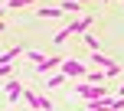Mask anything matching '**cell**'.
<instances>
[{
	"instance_id": "44dd1931",
	"label": "cell",
	"mask_w": 124,
	"mask_h": 111,
	"mask_svg": "<svg viewBox=\"0 0 124 111\" xmlns=\"http://www.w3.org/2000/svg\"><path fill=\"white\" fill-rule=\"evenodd\" d=\"M0 30H3V23H0Z\"/></svg>"
},
{
	"instance_id": "603a6c76",
	"label": "cell",
	"mask_w": 124,
	"mask_h": 111,
	"mask_svg": "<svg viewBox=\"0 0 124 111\" xmlns=\"http://www.w3.org/2000/svg\"><path fill=\"white\" fill-rule=\"evenodd\" d=\"M121 101H124V98H121Z\"/></svg>"
},
{
	"instance_id": "ba28073f",
	"label": "cell",
	"mask_w": 124,
	"mask_h": 111,
	"mask_svg": "<svg viewBox=\"0 0 124 111\" xmlns=\"http://www.w3.org/2000/svg\"><path fill=\"white\" fill-rule=\"evenodd\" d=\"M85 82H88V85H101V82H105V72H101V69H88Z\"/></svg>"
},
{
	"instance_id": "e0dca14e",
	"label": "cell",
	"mask_w": 124,
	"mask_h": 111,
	"mask_svg": "<svg viewBox=\"0 0 124 111\" xmlns=\"http://www.w3.org/2000/svg\"><path fill=\"white\" fill-rule=\"evenodd\" d=\"M0 79H13V65H0Z\"/></svg>"
},
{
	"instance_id": "7a4b0ae2",
	"label": "cell",
	"mask_w": 124,
	"mask_h": 111,
	"mask_svg": "<svg viewBox=\"0 0 124 111\" xmlns=\"http://www.w3.org/2000/svg\"><path fill=\"white\" fill-rule=\"evenodd\" d=\"M59 72L72 82V79H85L88 65H85V62H78V59H62V69H59Z\"/></svg>"
},
{
	"instance_id": "7402d4cb",
	"label": "cell",
	"mask_w": 124,
	"mask_h": 111,
	"mask_svg": "<svg viewBox=\"0 0 124 111\" xmlns=\"http://www.w3.org/2000/svg\"><path fill=\"white\" fill-rule=\"evenodd\" d=\"M121 3H124V0H121Z\"/></svg>"
},
{
	"instance_id": "52a82bcc",
	"label": "cell",
	"mask_w": 124,
	"mask_h": 111,
	"mask_svg": "<svg viewBox=\"0 0 124 111\" xmlns=\"http://www.w3.org/2000/svg\"><path fill=\"white\" fill-rule=\"evenodd\" d=\"M20 56H26V49H23V46H13V49H7L3 56H0V65H10V62L20 59Z\"/></svg>"
},
{
	"instance_id": "7c38bea8",
	"label": "cell",
	"mask_w": 124,
	"mask_h": 111,
	"mask_svg": "<svg viewBox=\"0 0 124 111\" xmlns=\"http://www.w3.org/2000/svg\"><path fill=\"white\" fill-rule=\"evenodd\" d=\"M39 111H52V98L46 92H39Z\"/></svg>"
},
{
	"instance_id": "ffe728a7",
	"label": "cell",
	"mask_w": 124,
	"mask_h": 111,
	"mask_svg": "<svg viewBox=\"0 0 124 111\" xmlns=\"http://www.w3.org/2000/svg\"><path fill=\"white\" fill-rule=\"evenodd\" d=\"M101 3H108V0H101Z\"/></svg>"
},
{
	"instance_id": "5b68a950",
	"label": "cell",
	"mask_w": 124,
	"mask_h": 111,
	"mask_svg": "<svg viewBox=\"0 0 124 111\" xmlns=\"http://www.w3.org/2000/svg\"><path fill=\"white\" fill-rule=\"evenodd\" d=\"M7 98H10V101H20V98H23V85H20L16 79H7Z\"/></svg>"
},
{
	"instance_id": "3957f363",
	"label": "cell",
	"mask_w": 124,
	"mask_h": 111,
	"mask_svg": "<svg viewBox=\"0 0 124 111\" xmlns=\"http://www.w3.org/2000/svg\"><path fill=\"white\" fill-rule=\"evenodd\" d=\"M59 69H62V56H46V62L36 65V72L39 75H52V72H59Z\"/></svg>"
},
{
	"instance_id": "ac0fdd59",
	"label": "cell",
	"mask_w": 124,
	"mask_h": 111,
	"mask_svg": "<svg viewBox=\"0 0 124 111\" xmlns=\"http://www.w3.org/2000/svg\"><path fill=\"white\" fill-rule=\"evenodd\" d=\"M0 16H3V7H0Z\"/></svg>"
},
{
	"instance_id": "8992f818",
	"label": "cell",
	"mask_w": 124,
	"mask_h": 111,
	"mask_svg": "<svg viewBox=\"0 0 124 111\" xmlns=\"http://www.w3.org/2000/svg\"><path fill=\"white\" fill-rule=\"evenodd\" d=\"M82 7H85V3H78V0H62V3H59V10L62 13H69V16H78V13H82Z\"/></svg>"
},
{
	"instance_id": "30bf717a",
	"label": "cell",
	"mask_w": 124,
	"mask_h": 111,
	"mask_svg": "<svg viewBox=\"0 0 124 111\" xmlns=\"http://www.w3.org/2000/svg\"><path fill=\"white\" fill-rule=\"evenodd\" d=\"M62 82H69L62 72H52V75H46V92H49V88H59Z\"/></svg>"
},
{
	"instance_id": "4fadbf2b",
	"label": "cell",
	"mask_w": 124,
	"mask_h": 111,
	"mask_svg": "<svg viewBox=\"0 0 124 111\" xmlns=\"http://www.w3.org/2000/svg\"><path fill=\"white\" fill-rule=\"evenodd\" d=\"M26 59H30V62H36V65H39V62H46V56L39 52V49H26Z\"/></svg>"
},
{
	"instance_id": "6da1fadb",
	"label": "cell",
	"mask_w": 124,
	"mask_h": 111,
	"mask_svg": "<svg viewBox=\"0 0 124 111\" xmlns=\"http://www.w3.org/2000/svg\"><path fill=\"white\" fill-rule=\"evenodd\" d=\"M72 92L78 95L82 101H105V98H108V88H101V85H88V82H78Z\"/></svg>"
},
{
	"instance_id": "9c48e42d",
	"label": "cell",
	"mask_w": 124,
	"mask_h": 111,
	"mask_svg": "<svg viewBox=\"0 0 124 111\" xmlns=\"http://www.w3.org/2000/svg\"><path fill=\"white\" fill-rule=\"evenodd\" d=\"M43 20H59V16H65V13L59 10V7H43V10H36Z\"/></svg>"
},
{
	"instance_id": "d6986e66",
	"label": "cell",
	"mask_w": 124,
	"mask_h": 111,
	"mask_svg": "<svg viewBox=\"0 0 124 111\" xmlns=\"http://www.w3.org/2000/svg\"><path fill=\"white\" fill-rule=\"evenodd\" d=\"M78 3H88V0H78Z\"/></svg>"
},
{
	"instance_id": "8fae6325",
	"label": "cell",
	"mask_w": 124,
	"mask_h": 111,
	"mask_svg": "<svg viewBox=\"0 0 124 111\" xmlns=\"http://www.w3.org/2000/svg\"><path fill=\"white\" fill-rule=\"evenodd\" d=\"M23 98H26V105H30L33 111H39V92H33V88H23Z\"/></svg>"
},
{
	"instance_id": "2e32d148",
	"label": "cell",
	"mask_w": 124,
	"mask_h": 111,
	"mask_svg": "<svg viewBox=\"0 0 124 111\" xmlns=\"http://www.w3.org/2000/svg\"><path fill=\"white\" fill-rule=\"evenodd\" d=\"M85 46H88L92 52H98V36H85Z\"/></svg>"
},
{
	"instance_id": "277c9868",
	"label": "cell",
	"mask_w": 124,
	"mask_h": 111,
	"mask_svg": "<svg viewBox=\"0 0 124 111\" xmlns=\"http://www.w3.org/2000/svg\"><path fill=\"white\" fill-rule=\"evenodd\" d=\"M69 33L72 36H82V33H88V26H92V16H78V20H69Z\"/></svg>"
},
{
	"instance_id": "5bb4252c",
	"label": "cell",
	"mask_w": 124,
	"mask_h": 111,
	"mask_svg": "<svg viewBox=\"0 0 124 111\" xmlns=\"http://www.w3.org/2000/svg\"><path fill=\"white\" fill-rule=\"evenodd\" d=\"M69 36H72V33H69V26H62V30L56 33V36H52V43H56V46H59V43H65V39H69Z\"/></svg>"
},
{
	"instance_id": "9a60e30c",
	"label": "cell",
	"mask_w": 124,
	"mask_h": 111,
	"mask_svg": "<svg viewBox=\"0 0 124 111\" xmlns=\"http://www.w3.org/2000/svg\"><path fill=\"white\" fill-rule=\"evenodd\" d=\"M30 3H36V0H10L7 7H10V10H23V7H30Z\"/></svg>"
}]
</instances>
